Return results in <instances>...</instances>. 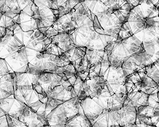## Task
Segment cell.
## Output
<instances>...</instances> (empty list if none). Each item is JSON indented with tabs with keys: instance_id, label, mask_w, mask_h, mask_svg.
Here are the masks:
<instances>
[{
	"instance_id": "cell-1",
	"label": "cell",
	"mask_w": 159,
	"mask_h": 127,
	"mask_svg": "<svg viewBox=\"0 0 159 127\" xmlns=\"http://www.w3.org/2000/svg\"><path fill=\"white\" fill-rule=\"evenodd\" d=\"M25 104L15 98L14 94L0 100V109L6 115L18 118Z\"/></svg>"
},
{
	"instance_id": "cell-2",
	"label": "cell",
	"mask_w": 159,
	"mask_h": 127,
	"mask_svg": "<svg viewBox=\"0 0 159 127\" xmlns=\"http://www.w3.org/2000/svg\"><path fill=\"white\" fill-rule=\"evenodd\" d=\"M18 119L27 127H39L48 124L47 120L40 117L26 105Z\"/></svg>"
},
{
	"instance_id": "cell-3",
	"label": "cell",
	"mask_w": 159,
	"mask_h": 127,
	"mask_svg": "<svg viewBox=\"0 0 159 127\" xmlns=\"http://www.w3.org/2000/svg\"><path fill=\"white\" fill-rule=\"evenodd\" d=\"M63 104L54 109L46 118L50 127H66L68 118Z\"/></svg>"
},
{
	"instance_id": "cell-4",
	"label": "cell",
	"mask_w": 159,
	"mask_h": 127,
	"mask_svg": "<svg viewBox=\"0 0 159 127\" xmlns=\"http://www.w3.org/2000/svg\"><path fill=\"white\" fill-rule=\"evenodd\" d=\"M16 73L0 75V100L14 94Z\"/></svg>"
},
{
	"instance_id": "cell-5",
	"label": "cell",
	"mask_w": 159,
	"mask_h": 127,
	"mask_svg": "<svg viewBox=\"0 0 159 127\" xmlns=\"http://www.w3.org/2000/svg\"><path fill=\"white\" fill-rule=\"evenodd\" d=\"M66 127H92V125L86 116L78 113L67 121Z\"/></svg>"
},
{
	"instance_id": "cell-6",
	"label": "cell",
	"mask_w": 159,
	"mask_h": 127,
	"mask_svg": "<svg viewBox=\"0 0 159 127\" xmlns=\"http://www.w3.org/2000/svg\"><path fill=\"white\" fill-rule=\"evenodd\" d=\"M7 118L9 127H27L18 118L9 116L8 115H7Z\"/></svg>"
},
{
	"instance_id": "cell-7",
	"label": "cell",
	"mask_w": 159,
	"mask_h": 127,
	"mask_svg": "<svg viewBox=\"0 0 159 127\" xmlns=\"http://www.w3.org/2000/svg\"><path fill=\"white\" fill-rule=\"evenodd\" d=\"M0 127H9L6 113L0 109Z\"/></svg>"
},
{
	"instance_id": "cell-8",
	"label": "cell",
	"mask_w": 159,
	"mask_h": 127,
	"mask_svg": "<svg viewBox=\"0 0 159 127\" xmlns=\"http://www.w3.org/2000/svg\"><path fill=\"white\" fill-rule=\"evenodd\" d=\"M50 127V126H49V125L48 124V125H43V126H41V127Z\"/></svg>"
}]
</instances>
